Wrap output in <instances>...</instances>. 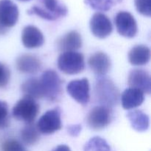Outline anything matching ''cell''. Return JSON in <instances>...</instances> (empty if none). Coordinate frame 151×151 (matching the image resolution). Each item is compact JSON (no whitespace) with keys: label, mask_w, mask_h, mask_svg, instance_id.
Returning <instances> with one entry per match:
<instances>
[{"label":"cell","mask_w":151,"mask_h":151,"mask_svg":"<svg viewBox=\"0 0 151 151\" xmlns=\"http://www.w3.org/2000/svg\"><path fill=\"white\" fill-rule=\"evenodd\" d=\"M40 5H34L27 13L48 21H55L66 16L67 7L59 0H38Z\"/></svg>","instance_id":"1"},{"label":"cell","mask_w":151,"mask_h":151,"mask_svg":"<svg viewBox=\"0 0 151 151\" xmlns=\"http://www.w3.org/2000/svg\"><path fill=\"white\" fill-rule=\"evenodd\" d=\"M119 90L111 80L99 78L95 85L96 99L102 106H114L119 100Z\"/></svg>","instance_id":"2"},{"label":"cell","mask_w":151,"mask_h":151,"mask_svg":"<svg viewBox=\"0 0 151 151\" xmlns=\"http://www.w3.org/2000/svg\"><path fill=\"white\" fill-rule=\"evenodd\" d=\"M40 107L35 100L24 96L13 106L12 114L18 120L32 124L39 113Z\"/></svg>","instance_id":"3"},{"label":"cell","mask_w":151,"mask_h":151,"mask_svg":"<svg viewBox=\"0 0 151 151\" xmlns=\"http://www.w3.org/2000/svg\"><path fill=\"white\" fill-rule=\"evenodd\" d=\"M58 69L66 75H77L85 69V59L81 52H64L58 59Z\"/></svg>","instance_id":"4"},{"label":"cell","mask_w":151,"mask_h":151,"mask_svg":"<svg viewBox=\"0 0 151 151\" xmlns=\"http://www.w3.org/2000/svg\"><path fill=\"white\" fill-rule=\"evenodd\" d=\"M41 82L44 90V97L51 102L57 101L62 94L61 79L55 71L48 69L42 74Z\"/></svg>","instance_id":"5"},{"label":"cell","mask_w":151,"mask_h":151,"mask_svg":"<svg viewBox=\"0 0 151 151\" xmlns=\"http://www.w3.org/2000/svg\"><path fill=\"white\" fill-rule=\"evenodd\" d=\"M19 11L11 0H0V35L7 33L9 28L17 23Z\"/></svg>","instance_id":"6"},{"label":"cell","mask_w":151,"mask_h":151,"mask_svg":"<svg viewBox=\"0 0 151 151\" xmlns=\"http://www.w3.org/2000/svg\"><path fill=\"white\" fill-rule=\"evenodd\" d=\"M40 133L46 135L52 134L62 128L61 111L59 108L47 111L40 117L36 125Z\"/></svg>","instance_id":"7"},{"label":"cell","mask_w":151,"mask_h":151,"mask_svg":"<svg viewBox=\"0 0 151 151\" xmlns=\"http://www.w3.org/2000/svg\"><path fill=\"white\" fill-rule=\"evenodd\" d=\"M112 113L110 108L105 106H97L93 108L86 117V122L90 128L95 131L107 127L111 122Z\"/></svg>","instance_id":"8"},{"label":"cell","mask_w":151,"mask_h":151,"mask_svg":"<svg viewBox=\"0 0 151 151\" xmlns=\"http://www.w3.org/2000/svg\"><path fill=\"white\" fill-rule=\"evenodd\" d=\"M114 22L118 33L122 36L131 38L137 34L138 26L137 21L129 12H119L115 17Z\"/></svg>","instance_id":"9"},{"label":"cell","mask_w":151,"mask_h":151,"mask_svg":"<svg viewBox=\"0 0 151 151\" xmlns=\"http://www.w3.org/2000/svg\"><path fill=\"white\" fill-rule=\"evenodd\" d=\"M67 93L78 103L86 105L90 100V85L87 78L74 80L66 86Z\"/></svg>","instance_id":"10"},{"label":"cell","mask_w":151,"mask_h":151,"mask_svg":"<svg viewBox=\"0 0 151 151\" xmlns=\"http://www.w3.org/2000/svg\"><path fill=\"white\" fill-rule=\"evenodd\" d=\"M89 25L91 33L100 39L107 38L113 31L110 19L102 13H94L91 18Z\"/></svg>","instance_id":"11"},{"label":"cell","mask_w":151,"mask_h":151,"mask_svg":"<svg viewBox=\"0 0 151 151\" xmlns=\"http://www.w3.org/2000/svg\"><path fill=\"white\" fill-rule=\"evenodd\" d=\"M128 83L130 88H137L146 94H150V75L147 71L144 70V69H132L128 75Z\"/></svg>","instance_id":"12"},{"label":"cell","mask_w":151,"mask_h":151,"mask_svg":"<svg viewBox=\"0 0 151 151\" xmlns=\"http://www.w3.org/2000/svg\"><path fill=\"white\" fill-rule=\"evenodd\" d=\"M22 41L26 48L35 49L44 44V37L38 27L33 25H27L22 31Z\"/></svg>","instance_id":"13"},{"label":"cell","mask_w":151,"mask_h":151,"mask_svg":"<svg viewBox=\"0 0 151 151\" xmlns=\"http://www.w3.org/2000/svg\"><path fill=\"white\" fill-rule=\"evenodd\" d=\"M88 66L97 76H104L111 69V59L106 53L97 52L90 56L88 60Z\"/></svg>","instance_id":"14"},{"label":"cell","mask_w":151,"mask_h":151,"mask_svg":"<svg viewBox=\"0 0 151 151\" xmlns=\"http://www.w3.org/2000/svg\"><path fill=\"white\" fill-rule=\"evenodd\" d=\"M16 69L24 74H35L41 69V62L36 56L24 54L19 56L16 61Z\"/></svg>","instance_id":"15"},{"label":"cell","mask_w":151,"mask_h":151,"mask_svg":"<svg viewBox=\"0 0 151 151\" xmlns=\"http://www.w3.org/2000/svg\"><path fill=\"white\" fill-rule=\"evenodd\" d=\"M145 100V93L141 90L128 88L123 91L121 97L122 108L125 110H131L139 107Z\"/></svg>","instance_id":"16"},{"label":"cell","mask_w":151,"mask_h":151,"mask_svg":"<svg viewBox=\"0 0 151 151\" xmlns=\"http://www.w3.org/2000/svg\"><path fill=\"white\" fill-rule=\"evenodd\" d=\"M58 47L59 50L64 52L76 51L82 47V38L76 30H72L58 40Z\"/></svg>","instance_id":"17"},{"label":"cell","mask_w":151,"mask_h":151,"mask_svg":"<svg viewBox=\"0 0 151 151\" xmlns=\"http://www.w3.org/2000/svg\"><path fill=\"white\" fill-rule=\"evenodd\" d=\"M150 50L145 45H137L133 47L128 53V60L133 66H143L150 60Z\"/></svg>","instance_id":"18"},{"label":"cell","mask_w":151,"mask_h":151,"mask_svg":"<svg viewBox=\"0 0 151 151\" xmlns=\"http://www.w3.org/2000/svg\"><path fill=\"white\" fill-rule=\"evenodd\" d=\"M127 117L131 122L132 128L138 132H144L150 126L149 116L140 110H134L127 114Z\"/></svg>","instance_id":"19"},{"label":"cell","mask_w":151,"mask_h":151,"mask_svg":"<svg viewBox=\"0 0 151 151\" xmlns=\"http://www.w3.org/2000/svg\"><path fill=\"white\" fill-rule=\"evenodd\" d=\"M21 88L22 92L26 97H30L33 100H38L44 97L41 80L38 78H29L23 83Z\"/></svg>","instance_id":"20"},{"label":"cell","mask_w":151,"mask_h":151,"mask_svg":"<svg viewBox=\"0 0 151 151\" xmlns=\"http://www.w3.org/2000/svg\"><path fill=\"white\" fill-rule=\"evenodd\" d=\"M20 137L24 144L29 146L34 145L39 141V131L36 126L32 124H27L21 131Z\"/></svg>","instance_id":"21"},{"label":"cell","mask_w":151,"mask_h":151,"mask_svg":"<svg viewBox=\"0 0 151 151\" xmlns=\"http://www.w3.org/2000/svg\"><path fill=\"white\" fill-rule=\"evenodd\" d=\"M84 151H111V147L104 139L94 137L90 139L85 144Z\"/></svg>","instance_id":"22"},{"label":"cell","mask_w":151,"mask_h":151,"mask_svg":"<svg viewBox=\"0 0 151 151\" xmlns=\"http://www.w3.org/2000/svg\"><path fill=\"white\" fill-rule=\"evenodd\" d=\"M122 0H85V3L91 8L99 11H108Z\"/></svg>","instance_id":"23"},{"label":"cell","mask_w":151,"mask_h":151,"mask_svg":"<svg viewBox=\"0 0 151 151\" xmlns=\"http://www.w3.org/2000/svg\"><path fill=\"white\" fill-rule=\"evenodd\" d=\"M2 151H27L24 146L14 139H9L5 140L1 145Z\"/></svg>","instance_id":"24"},{"label":"cell","mask_w":151,"mask_h":151,"mask_svg":"<svg viewBox=\"0 0 151 151\" xmlns=\"http://www.w3.org/2000/svg\"><path fill=\"white\" fill-rule=\"evenodd\" d=\"M10 125L8 106L7 103L0 100V130L5 129Z\"/></svg>","instance_id":"25"},{"label":"cell","mask_w":151,"mask_h":151,"mask_svg":"<svg viewBox=\"0 0 151 151\" xmlns=\"http://www.w3.org/2000/svg\"><path fill=\"white\" fill-rule=\"evenodd\" d=\"M134 4L138 13L144 16L150 17L151 0H134Z\"/></svg>","instance_id":"26"},{"label":"cell","mask_w":151,"mask_h":151,"mask_svg":"<svg viewBox=\"0 0 151 151\" xmlns=\"http://www.w3.org/2000/svg\"><path fill=\"white\" fill-rule=\"evenodd\" d=\"M10 72L7 66L0 62V87H4L8 84Z\"/></svg>","instance_id":"27"},{"label":"cell","mask_w":151,"mask_h":151,"mask_svg":"<svg viewBox=\"0 0 151 151\" xmlns=\"http://www.w3.org/2000/svg\"><path fill=\"white\" fill-rule=\"evenodd\" d=\"M82 127L80 124H75V125H71L68 126L67 131L68 133L70 134L72 137H78L81 132Z\"/></svg>","instance_id":"28"},{"label":"cell","mask_w":151,"mask_h":151,"mask_svg":"<svg viewBox=\"0 0 151 151\" xmlns=\"http://www.w3.org/2000/svg\"><path fill=\"white\" fill-rule=\"evenodd\" d=\"M52 151H71L70 147L66 145H60L57 146Z\"/></svg>","instance_id":"29"},{"label":"cell","mask_w":151,"mask_h":151,"mask_svg":"<svg viewBox=\"0 0 151 151\" xmlns=\"http://www.w3.org/2000/svg\"><path fill=\"white\" fill-rule=\"evenodd\" d=\"M19 1H30V0H19Z\"/></svg>","instance_id":"30"}]
</instances>
